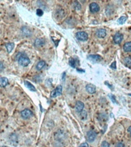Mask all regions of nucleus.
Listing matches in <instances>:
<instances>
[{
    "label": "nucleus",
    "instance_id": "21",
    "mask_svg": "<svg viewBox=\"0 0 131 147\" xmlns=\"http://www.w3.org/2000/svg\"><path fill=\"white\" fill-rule=\"evenodd\" d=\"M124 61V64H126V66L130 67H131V57L130 56H128V57H126L123 60Z\"/></svg>",
    "mask_w": 131,
    "mask_h": 147
},
{
    "label": "nucleus",
    "instance_id": "40",
    "mask_svg": "<svg viewBox=\"0 0 131 147\" xmlns=\"http://www.w3.org/2000/svg\"><path fill=\"white\" fill-rule=\"evenodd\" d=\"M129 96H131V94H129Z\"/></svg>",
    "mask_w": 131,
    "mask_h": 147
},
{
    "label": "nucleus",
    "instance_id": "14",
    "mask_svg": "<svg viewBox=\"0 0 131 147\" xmlns=\"http://www.w3.org/2000/svg\"><path fill=\"white\" fill-rule=\"evenodd\" d=\"M24 84H25V85L31 91H36V88L35 87V86H33L30 82H28V81H24Z\"/></svg>",
    "mask_w": 131,
    "mask_h": 147
},
{
    "label": "nucleus",
    "instance_id": "33",
    "mask_svg": "<svg viewBox=\"0 0 131 147\" xmlns=\"http://www.w3.org/2000/svg\"><path fill=\"white\" fill-rule=\"evenodd\" d=\"M79 147H89V145H88V144L87 142H83L82 144L80 145Z\"/></svg>",
    "mask_w": 131,
    "mask_h": 147
},
{
    "label": "nucleus",
    "instance_id": "1",
    "mask_svg": "<svg viewBox=\"0 0 131 147\" xmlns=\"http://www.w3.org/2000/svg\"><path fill=\"white\" fill-rule=\"evenodd\" d=\"M16 59L19 62V64L22 67H26L30 64V59L24 54L19 53L16 56Z\"/></svg>",
    "mask_w": 131,
    "mask_h": 147
},
{
    "label": "nucleus",
    "instance_id": "26",
    "mask_svg": "<svg viewBox=\"0 0 131 147\" xmlns=\"http://www.w3.org/2000/svg\"><path fill=\"white\" fill-rule=\"evenodd\" d=\"M75 6V9L76 10H80L81 8V5H80L79 3H78V2H75V6Z\"/></svg>",
    "mask_w": 131,
    "mask_h": 147
},
{
    "label": "nucleus",
    "instance_id": "36",
    "mask_svg": "<svg viewBox=\"0 0 131 147\" xmlns=\"http://www.w3.org/2000/svg\"><path fill=\"white\" fill-rule=\"evenodd\" d=\"M64 79H65V72H64L63 75H62V80L64 81Z\"/></svg>",
    "mask_w": 131,
    "mask_h": 147
},
{
    "label": "nucleus",
    "instance_id": "6",
    "mask_svg": "<svg viewBox=\"0 0 131 147\" xmlns=\"http://www.w3.org/2000/svg\"><path fill=\"white\" fill-rule=\"evenodd\" d=\"M90 10L92 13H96L100 11V6L96 3H92L90 4Z\"/></svg>",
    "mask_w": 131,
    "mask_h": 147
},
{
    "label": "nucleus",
    "instance_id": "23",
    "mask_svg": "<svg viewBox=\"0 0 131 147\" xmlns=\"http://www.w3.org/2000/svg\"><path fill=\"white\" fill-rule=\"evenodd\" d=\"M126 21V16H121L118 19V23L120 24V25H123V23H125Z\"/></svg>",
    "mask_w": 131,
    "mask_h": 147
},
{
    "label": "nucleus",
    "instance_id": "5",
    "mask_svg": "<svg viewBox=\"0 0 131 147\" xmlns=\"http://www.w3.org/2000/svg\"><path fill=\"white\" fill-rule=\"evenodd\" d=\"M62 92V86L61 85H58L51 93V98H54L57 96H60Z\"/></svg>",
    "mask_w": 131,
    "mask_h": 147
},
{
    "label": "nucleus",
    "instance_id": "7",
    "mask_svg": "<svg viewBox=\"0 0 131 147\" xmlns=\"http://www.w3.org/2000/svg\"><path fill=\"white\" fill-rule=\"evenodd\" d=\"M95 35L97 37V38H104L106 35H107V32L105 29L104 28H100V29H97L95 32Z\"/></svg>",
    "mask_w": 131,
    "mask_h": 147
},
{
    "label": "nucleus",
    "instance_id": "30",
    "mask_svg": "<svg viewBox=\"0 0 131 147\" xmlns=\"http://www.w3.org/2000/svg\"><path fill=\"white\" fill-rule=\"evenodd\" d=\"M115 147H125V145H124V143L123 142H119L116 145H115Z\"/></svg>",
    "mask_w": 131,
    "mask_h": 147
},
{
    "label": "nucleus",
    "instance_id": "27",
    "mask_svg": "<svg viewBox=\"0 0 131 147\" xmlns=\"http://www.w3.org/2000/svg\"><path fill=\"white\" fill-rule=\"evenodd\" d=\"M36 14L38 16H43V11L41 9H38L36 10Z\"/></svg>",
    "mask_w": 131,
    "mask_h": 147
},
{
    "label": "nucleus",
    "instance_id": "2",
    "mask_svg": "<svg viewBox=\"0 0 131 147\" xmlns=\"http://www.w3.org/2000/svg\"><path fill=\"white\" fill-rule=\"evenodd\" d=\"M76 38L81 41H85L88 38V35L85 32H78L76 33Z\"/></svg>",
    "mask_w": 131,
    "mask_h": 147
},
{
    "label": "nucleus",
    "instance_id": "22",
    "mask_svg": "<svg viewBox=\"0 0 131 147\" xmlns=\"http://www.w3.org/2000/svg\"><path fill=\"white\" fill-rule=\"evenodd\" d=\"M55 15H56V16H57L58 19H61V18L64 17V10H62V9H58V10H57Z\"/></svg>",
    "mask_w": 131,
    "mask_h": 147
},
{
    "label": "nucleus",
    "instance_id": "20",
    "mask_svg": "<svg viewBox=\"0 0 131 147\" xmlns=\"http://www.w3.org/2000/svg\"><path fill=\"white\" fill-rule=\"evenodd\" d=\"M22 33H23V35L25 36H29L32 34L31 30L28 28H27V27H23L22 28Z\"/></svg>",
    "mask_w": 131,
    "mask_h": 147
},
{
    "label": "nucleus",
    "instance_id": "18",
    "mask_svg": "<svg viewBox=\"0 0 131 147\" xmlns=\"http://www.w3.org/2000/svg\"><path fill=\"white\" fill-rule=\"evenodd\" d=\"M44 44H45V41L41 38H37L35 41V45L36 47H41L44 45Z\"/></svg>",
    "mask_w": 131,
    "mask_h": 147
},
{
    "label": "nucleus",
    "instance_id": "15",
    "mask_svg": "<svg viewBox=\"0 0 131 147\" xmlns=\"http://www.w3.org/2000/svg\"><path fill=\"white\" fill-rule=\"evenodd\" d=\"M123 50L126 52H130L131 51V41L126 42L123 45Z\"/></svg>",
    "mask_w": 131,
    "mask_h": 147
},
{
    "label": "nucleus",
    "instance_id": "4",
    "mask_svg": "<svg viewBox=\"0 0 131 147\" xmlns=\"http://www.w3.org/2000/svg\"><path fill=\"white\" fill-rule=\"evenodd\" d=\"M97 137V133L94 130H90L87 133V140L90 142H92L95 140Z\"/></svg>",
    "mask_w": 131,
    "mask_h": 147
},
{
    "label": "nucleus",
    "instance_id": "38",
    "mask_svg": "<svg viewBox=\"0 0 131 147\" xmlns=\"http://www.w3.org/2000/svg\"><path fill=\"white\" fill-rule=\"evenodd\" d=\"M77 70H78V72H83V73L84 72V70H81V69H77Z\"/></svg>",
    "mask_w": 131,
    "mask_h": 147
},
{
    "label": "nucleus",
    "instance_id": "19",
    "mask_svg": "<svg viewBox=\"0 0 131 147\" xmlns=\"http://www.w3.org/2000/svg\"><path fill=\"white\" fill-rule=\"evenodd\" d=\"M45 66V61H40L36 65V70H41Z\"/></svg>",
    "mask_w": 131,
    "mask_h": 147
},
{
    "label": "nucleus",
    "instance_id": "3",
    "mask_svg": "<svg viewBox=\"0 0 131 147\" xmlns=\"http://www.w3.org/2000/svg\"><path fill=\"white\" fill-rule=\"evenodd\" d=\"M32 115H33V113H32V111L31 110H29V109H25V110H22V112H21V116H22V117L23 119H25V120L29 119L31 116H32Z\"/></svg>",
    "mask_w": 131,
    "mask_h": 147
},
{
    "label": "nucleus",
    "instance_id": "9",
    "mask_svg": "<svg viewBox=\"0 0 131 147\" xmlns=\"http://www.w3.org/2000/svg\"><path fill=\"white\" fill-rule=\"evenodd\" d=\"M9 142H10V143H11L12 145H17V143H18V136H17L16 134L12 133V134L9 136Z\"/></svg>",
    "mask_w": 131,
    "mask_h": 147
},
{
    "label": "nucleus",
    "instance_id": "16",
    "mask_svg": "<svg viewBox=\"0 0 131 147\" xmlns=\"http://www.w3.org/2000/svg\"><path fill=\"white\" fill-rule=\"evenodd\" d=\"M15 47V44L14 43H12V42H9L6 45V50L8 51V53H11V51L13 50Z\"/></svg>",
    "mask_w": 131,
    "mask_h": 147
},
{
    "label": "nucleus",
    "instance_id": "39",
    "mask_svg": "<svg viewBox=\"0 0 131 147\" xmlns=\"http://www.w3.org/2000/svg\"><path fill=\"white\" fill-rule=\"evenodd\" d=\"M2 147H7V146H5V145H4V146H2Z\"/></svg>",
    "mask_w": 131,
    "mask_h": 147
},
{
    "label": "nucleus",
    "instance_id": "10",
    "mask_svg": "<svg viewBox=\"0 0 131 147\" xmlns=\"http://www.w3.org/2000/svg\"><path fill=\"white\" fill-rule=\"evenodd\" d=\"M84 104L83 102H81V101H80V100H78V101L76 102L75 109H76V110H77L78 112H80V113H81V111H83V110H84Z\"/></svg>",
    "mask_w": 131,
    "mask_h": 147
},
{
    "label": "nucleus",
    "instance_id": "37",
    "mask_svg": "<svg viewBox=\"0 0 131 147\" xmlns=\"http://www.w3.org/2000/svg\"><path fill=\"white\" fill-rule=\"evenodd\" d=\"M128 132H129V133L130 134V136H131V126H129V127L128 128Z\"/></svg>",
    "mask_w": 131,
    "mask_h": 147
},
{
    "label": "nucleus",
    "instance_id": "13",
    "mask_svg": "<svg viewBox=\"0 0 131 147\" xmlns=\"http://www.w3.org/2000/svg\"><path fill=\"white\" fill-rule=\"evenodd\" d=\"M9 84V81H8V79L5 77H2L0 78V85H1L2 87H5L8 85Z\"/></svg>",
    "mask_w": 131,
    "mask_h": 147
},
{
    "label": "nucleus",
    "instance_id": "25",
    "mask_svg": "<svg viewBox=\"0 0 131 147\" xmlns=\"http://www.w3.org/2000/svg\"><path fill=\"white\" fill-rule=\"evenodd\" d=\"M80 113H81V119L84 120V119H86V118H87V115H88V113H87V112H86L85 110H83V111H81Z\"/></svg>",
    "mask_w": 131,
    "mask_h": 147
},
{
    "label": "nucleus",
    "instance_id": "34",
    "mask_svg": "<svg viewBox=\"0 0 131 147\" xmlns=\"http://www.w3.org/2000/svg\"><path fill=\"white\" fill-rule=\"evenodd\" d=\"M105 84H106L107 85H108V87H109L110 88H111V90H113V87H112V85H110V84H108L107 82H105Z\"/></svg>",
    "mask_w": 131,
    "mask_h": 147
},
{
    "label": "nucleus",
    "instance_id": "28",
    "mask_svg": "<svg viewBox=\"0 0 131 147\" xmlns=\"http://www.w3.org/2000/svg\"><path fill=\"white\" fill-rule=\"evenodd\" d=\"M100 116H99V118L101 120H106L107 119V115L106 114H104V113H102V114H100Z\"/></svg>",
    "mask_w": 131,
    "mask_h": 147
},
{
    "label": "nucleus",
    "instance_id": "8",
    "mask_svg": "<svg viewBox=\"0 0 131 147\" xmlns=\"http://www.w3.org/2000/svg\"><path fill=\"white\" fill-rule=\"evenodd\" d=\"M113 41L116 43V44H120L122 40H123V35L120 32H117L114 35H113Z\"/></svg>",
    "mask_w": 131,
    "mask_h": 147
},
{
    "label": "nucleus",
    "instance_id": "32",
    "mask_svg": "<svg viewBox=\"0 0 131 147\" xmlns=\"http://www.w3.org/2000/svg\"><path fill=\"white\" fill-rule=\"evenodd\" d=\"M110 67L112 68V69H116L117 68V65H116V61H114L112 64H110Z\"/></svg>",
    "mask_w": 131,
    "mask_h": 147
},
{
    "label": "nucleus",
    "instance_id": "11",
    "mask_svg": "<svg viewBox=\"0 0 131 147\" xmlns=\"http://www.w3.org/2000/svg\"><path fill=\"white\" fill-rule=\"evenodd\" d=\"M88 59L89 60H91L93 61H100L102 60V57L100 55H98V54H92V55H89L88 56Z\"/></svg>",
    "mask_w": 131,
    "mask_h": 147
},
{
    "label": "nucleus",
    "instance_id": "31",
    "mask_svg": "<svg viewBox=\"0 0 131 147\" xmlns=\"http://www.w3.org/2000/svg\"><path fill=\"white\" fill-rule=\"evenodd\" d=\"M110 99H111V100H112L113 103H115V104H117V100L115 99V96H114V95H113V94H110Z\"/></svg>",
    "mask_w": 131,
    "mask_h": 147
},
{
    "label": "nucleus",
    "instance_id": "35",
    "mask_svg": "<svg viewBox=\"0 0 131 147\" xmlns=\"http://www.w3.org/2000/svg\"><path fill=\"white\" fill-rule=\"evenodd\" d=\"M0 65H1V70H3L4 69V66H3V62H1V63H0Z\"/></svg>",
    "mask_w": 131,
    "mask_h": 147
},
{
    "label": "nucleus",
    "instance_id": "29",
    "mask_svg": "<svg viewBox=\"0 0 131 147\" xmlns=\"http://www.w3.org/2000/svg\"><path fill=\"white\" fill-rule=\"evenodd\" d=\"M101 147H110V145L107 141H104L101 144Z\"/></svg>",
    "mask_w": 131,
    "mask_h": 147
},
{
    "label": "nucleus",
    "instance_id": "12",
    "mask_svg": "<svg viewBox=\"0 0 131 147\" xmlns=\"http://www.w3.org/2000/svg\"><path fill=\"white\" fill-rule=\"evenodd\" d=\"M86 90L89 94H94L96 92V87L93 84H88L86 86Z\"/></svg>",
    "mask_w": 131,
    "mask_h": 147
},
{
    "label": "nucleus",
    "instance_id": "24",
    "mask_svg": "<svg viewBox=\"0 0 131 147\" xmlns=\"http://www.w3.org/2000/svg\"><path fill=\"white\" fill-rule=\"evenodd\" d=\"M69 64L72 67H76V61L74 58H70L69 60Z\"/></svg>",
    "mask_w": 131,
    "mask_h": 147
},
{
    "label": "nucleus",
    "instance_id": "17",
    "mask_svg": "<svg viewBox=\"0 0 131 147\" xmlns=\"http://www.w3.org/2000/svg\"><path fill=\"white\" fill-rule=\"evenodd\" d=\"M114 11V9L113 7V6H110V5H108L106 8V14L107 16H110L111 14H113Z\"/></svg>",
    "mask_w": 131,
    "mask_h": 147
}]
</instances>
